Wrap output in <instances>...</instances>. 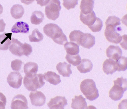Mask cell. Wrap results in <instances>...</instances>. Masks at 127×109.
<instances>
[{
  "instance_id": "cell-1",
  "label": "cell",
  "mask_w": 127,
  "mask_h": 109,
  "mask_svg": "<svg viewBox=\"0 0 127 109\" xmlns=\"http://www.w3.org/2000/svg\"><path fill=\"white\" fill-rule=\"evenodd\" d=\"M44 33L57 44L64 45L68 42L66 36L62 29L57 25L53 23L46 24L43 28Z\"/></svg>"
},
{
  "instance_id": "cell-2",
  "label": "cell",
  "mask_w": 127,
  "mask_h": 109,
  "mask_svg": "<svg viewBox=\"0 0 127 109\" xmlns=\"http://www.w3.org/2000/svg\"><path fill=\"white\" fill-rule=\"evenodd\" d=\"M80 89L86 99L91 101L96 100L99 97L98 91L96 84L92 79H87L81 83Z\"/></svg>"
},
{
  "instance_id": "cell-3",
  "label": "cell",
  "mask_w": 127,
  "mask_h": 109,
  "mask_svg": "<svg viewBox=\"0 0 127 109\" xmlns=\"http://www.w3.org/2000/svg\"><path fill=\"white\" fill-rule=\"evenodd\" d=\"M44 75L35 74L32 75L25 76L23 83L29 91H33L43 87L45 84Z\"/></svg>"
},
{
  "instance_id": "cell-4",
  "label": "cell",
  "mask_w": 127,
  "mask_h": 109,
  "mask_svg": "<svg viewBox=\"0 0 127 109\" xmlns=\"http://www.w3.org/2000/svg\"><path fill=\"white\" fill-rule=\"evenodd\" d=\"M114 85L110 90L109 97L115 101L120 100L127 90V79L121 77L114 81Z\"/></svg>"
},
{
  "instance_id": "cell-5",
  "label": "cell",
  "mask_w": 127,
  "mask_h": 109,
  "mask_svg": "<svg viewBox=\"0 0 127 109\" xmlns=\"http://www.w3.org/2000/svg\"><path fill=\"white\" fill-rule=\"evenodd\" d=\"M61 3L59 0H50L45 8V13L49 19L55 21L59 18L61 9Z\"/></svg>"
},
{
  "instance_id": "cell-6",
  "label": "cell",
  "mask_w": 127,
  "mask_h": 109,
  "mask_svg": "<svg viewBox=\"0 0 127 109\" xmlns=\"http://www.w3.org/2000/svg\"><path fill=\"white\" fill-rule=\"evenodd\" d=\"M104 35L109 42L118 44L121 41L122 37L116 30V27L106 26L104 31Z\"/></svg>"
},
{
  "instance_id": "cell-7",
  "label": "cell",
  "mask_w": 127,
  "mask_h": 109,
  "mask_svg": "<svg viewBox=\"0 0 127 109\" xmlns=\"http://www.w3.org/2000/svg\"><path fill=\"white\" fill-rule=\"evenodd\" d=\"M23 77L20 73L12 72L8 75L7 81L10 86L12 88L18 89L22 84Z\"/></svg>"
},
{
  "instance_id": "cell-8",
  "label": "cell",
  "mask_w": 127,
  "mask_h": 109,
  "mask_svg": "<svg viewBox=\"0 0 127 109\" xmlns=\"http://www.w3.org/2000/svg\"><path fill=\"white\" fill-rule=\"evenodd\" d=\"M29 97L32 105L35 106H41L46 103V97L40 91H35L31 92Z\"/></svg>"
},
{
  "instance_id": "cell-9",
  "label": "cell",
  "mask_w": 127,
  "mask_h": 109,
  "mask_svg": "<svg viewBox=\"0 0 127 109\" xmlns=\"http://www.w3.org/2000/svg\"><path fill=\"white\" fill-rule=\"evenodd\" d=\"M68 104L67 100L65 97L57 96L52 98L47 104L50 109H63Z\"/></svg>"
},
{
  "instance_id": "cell-10",
  "label": "cell",
  "mask_w": 127,
  "mask_h": 109,
  "mask_svg": "<svg viewBox=\"0 0 127 109\" xmlns=\"http://www.w3.org/2000/svg\"><path fill=\"white\" fill-rule=\"evenodd\" d=\"M11 108L12 109H28V103L26 97L22 94L15 96L12 101Z\"/></svg>"
},
{
  "instance_id": "cell-11",
  "label": "cell",
  "mask_w": 127,
  "mask_h": 109,
  "mask_svg": "<svg viewBox=\"0 0 127 109\" xmlns=\"http://www.w3.org/2000/svg\"><path fill=\"white\" fill-rule=\"evenodd\" d=\"M24 44L13 38L9 47V51L14 55L19 57L24 55Z\"/></svg>"
},
{
  "instance_id": "cell-12",
  "label": "cell",
  "mask_w": 127,
  "mask_h": 109,
  "mask_svg": "<svg viewBox=\"0 0 127 109\" xmlns=\"http://www.w3.org/2000/svg\"><path fill=\"white\" fill-rule=\"evenodd\" d=\"M106 54L108 58L116 60L122 56V52L119 46L111 45L107 49Z\"/></svg>"
},
{
  "instance_id": "cell-13",
  "label": "cell",
  "mask_w": 127,
  "mask_h": 109,
  "mask_svg": "<svg viewBox=\"0 0 127 109\" xmlns=\"http://www.w3.org/2000/svg\"><path fill=\"white\" fill-rule=\"evenodd\" d=\"M95 43V38L91 34L84 33L82 36L80 45L83 47L90 49L94 46Z\"/></svg>"
},
{
  "instance_id": "cell-14",
  "label": "cell",
  "mask_w": 127,
  "mask_h": 109,
  "mask_svg": "<svg viewBox=\"0 0 127 109\" xmlns=\"http://www.w3.org/2000/svg\"><path fill=\"white\" fill-rule=\"evenodd\" d=\"M103 72L107 75L113 73L117 70V67L115 61L111 59L106 60L103 64Z\"/></svg>"
},
{
  "instance_id": "cell-15",
  "label": "cell",
  "mask_w": 127,
  "mask_h": 109,
  "mask_svg": "<svg viewBox=\"0 0 127 109\" xmlns=\"http://www.w3.org/2000/svg\"><path fill=\"white\" fill-rule=\"evenodd\" d=\"M71 67V64L64 62H59L57 65L56 68L60 74L63 77H69L72 73Z\"/></svg>"
},
{
  "instance_id": "cell-16",
  "label": "cell",
  "mask_w": 127,
  "mask_h": 109,
  "mask_svg": "<svg viewBox=\"0 0 127 109\" xmlns=\"http://www.w3.org/2000/svg\"><path fill=\"white\" fill-rule=\"evenodd\" d=\"M72 101L71 107L73 109H84L87 107L86 99L81 95L75 96L74 99H72Z\"/></svg>"
},
{
  "instance_id": "cell-17",
  "label": "cell",
  "mask_w": 127,
  "mask_h": 109,
  "mask_svg": "<svg viewBox=\"0 0 127 109\" xmlns=\"http://www.w3.org/2000/svg\"><path fill=\"white\" fill-rule=\"evenodd\" d=\"M12 33H6L5 32L0 36V49L5 51L7 50L11 43Z\"/></svg>"
},
{
  "instance_id": "cell-18",
  "label": "cell",
  "mask_w": 127,
  "mask_h": 109,
  "mask_svg": "<svg viewBox=\"0 0 127 109\" xmlns=\"http://www.w3.org/2000/svg\"><path fill=\"white\" fill-rule=\"evenodd\" d=\"M29 30L28 24L24 22L20 21L16 22L12 28L11 31L14 33L27 34Z\"/></svg>"
},
{
  "instance_id": "cell-19",
  "label": "cell",
  "mask_w": 127,
  "mask_h": 109,
  "mask_svg": "<svg viewBox=\"0 0 127 109\" xmlns=\"http://www.w3.org/2000/svg\"><path fill=\"white\" fill-rule=\"evenodd\" d=\"M94 3L92 0H82L80 5L81 12L85 15L90 13L93 11Z\"/></svg>"
},
{
  "instance_id": "cell-20",
  "label": "cell",
  "mask_w": 127,
  "mask_h": 109,
  "mask_svg": "<svg viewBox=\"0 0 127 109\" xmlns=\"http://www.w3.org/2000/svg\"><path fill=\"white\" fill-rule=\"evenodd\" d=\"M96 17L95 12L93 11L90 13L86 15L80 12V20L84 24L90 26L92 25L96 20Z\"/></svg>"
},
{
  "instance_id": "cell-21",
  "label": "cell",
  "mask_w": 127,
  "mask_h": 109,
  "mask_svg": "<svg viewBox=\"0 0 127 109\" xmlns=\"http://www.w3.org/2000/svg\"><path fill=\"white\" fill-rule=\"evenodd\" d=\"M45 79L50 83L54 85H57L61 82L59 75L55 72L48 71L44 74Z\"/></svg>"
},
{
  "instance_id": "cell-22",
  "label": "cell",
  "mask_w": 127,
  "mask_h": 109,
  "mask_svg": "<svg viewBox=\"0 0 127 109\" xmlns=\"http://www.w3.org/2000/svg\"><path fill=\"white\" fill-rule=\"evenodd\" d=\"M93 66V64L90 60L83 59L77 68L80 73H85L90 72L92 70Z\"/></svg>"
},
{
  "instance_id": "cell-23",
  "label": "cell",
  "mask_w": 127,
  "mask_h": 109,
  "mask_svg": "<svg viewBox=\"0 0 127 109\" xmlns=\"http://www.w3.org/2000/svg\"><path fill=\"white\" fill-rule=\"evenodd\" d=\"M25 13L23 6L18 4L14 5L10 9V13L12 17L15 19L22 17Z\"/></svg>"
},
{
  "instance_id": "cell-24",
  "label": "cell",
  "mask_w": 127,
  "mask_h": 109,
  "mask_svg": "<svg viewBox=\"0 0 127 109\" xmlns=\"http://www.w3.org/2000/svg\"><path fill=\"white\" fill-rule=\"evenodd\" d=\"M38 66L36 63L29 62L26 63L24 67V71L27 76L36 74L38 71Z\"/></svg>"
},
{
  "instance_id": "cell-25",
  "label": "cell",
  "mask_w": 127,
  "mask_h": 109,
  "mask_svg": "<svg viewBox=\"0 0 127 109\" xmlns=\"http://www.w3.org/2000/svg\"><path fill=\"white\" fill-rule=\"evenodd\" d=\"M64 48L67 54L73 55L78 54L79 52V46L72 42H67L64 45Z\"/></svg>"
},
{
  "instance_id": "cell-26",
  "label": "cell",
  "mask_w": 127,
  "mask_h": 109,
  "mask_svg": "<svg viewBox=\"0 0 127 109\" xmlns=\"http://www.w3.org/2000/svg\"><path fill=\"white\" fill-rule=\"evenodd\" d=\"M44 17V14L42 12L39 11H35L31 16V22L33 24L39 25L43 21Z\"/></svg>"
},
{
  "instance_id": "cell-27",
  "label": "cell",
  "mask_w": 127,
  "mask_h": 109,
  "mask_svg": "<svg viewBox=\"0 0 127 109\" xmlns=\"http://www.w3.org/2000/svg\"><path fill=\"white\" fill-rule=\"evenodd\" d=\"M84 34V33L79 30L73 31L71 32L69 36L70 40L71 41L80 46L81 38Z\"/></svg>"
},
{
  "instance_id": "cell-28",
  "label": "cell",
  "mask_w": 127,
  "mask_h": 109,
  "mask_svg": "<svg viewBox=\"0 0 127 109\" xmlns=\"http://www.w3.org/2000/svg\"><path fill=\"white\" fill-rule=\"evenodd\" d=\"M29 41L31 42H39L43 40L44 36L42 33L36 28L33 30L31 35L29 36Z\"/></svg>"
},
{
  "instance_id": "cell-29",
  "label": "cell",
  "mask_w": 127,
  "mask_h": 109,
  "mask_svg": "<svg viewBox=\"0 0 127 109\" xmlns=\"http://www.w3.org/2000/svg\"><path fill=\"white\" fill-rule=\"evenodd\" d=\"M65 58L69 63L74 66H78L81 61V58L79 54L72 55L67 54Z\"/></svg>"
},
{
  "instance_id": "cell-30",
  "label": "cell",
  "mask_w": 127,
  "mask_h": 109,
  "mask_svg": "<svg viewBox=\"0 0 127 109\" xmlns=\"http://www.w3.org/2000/svg\"><path fill=\"white\" fill-rule=\"evenodd\" d=\"M117 67V70L119 71H125L127 69V57L121 56L115 60Z\"/></svg>"
},
{
  "instance_id": "cell-31",
  "label": "cell",
  "mask_w": 127,
  "mask_h": 109,
  "mask_svg": "<svg viewBox=\"0 0 127 109\" xmlns=\"http://www.w3.org/2000/svg\"><path fill=\"white\" fill-rule=\"evenodd\" d=\"M121 20L118 17L113 16H109L106 21V26H111L114 27L120 25L121 24Z\"/></svg>"
},
{
  "instance_id": "cell-32",
  "label": "cell",
  "mask_w": 127,
  "mask_h": 109,
  "mask_svg": "<svg viewBox=\"0 0 127 109\" xmlns=\"http://www.w3.org/2000/svg\"><path fill=\"white\" fill-rule=\"evenodd\" d=\"M103 25V22L101 19L96 17L93 24L88 27L93 32H99L101 30Z\"/></svg>"
},
{
  "instance_id": "cell-33",
  "label": "cell",
  "mask_w": 127,
  "mask_h": 109,
  "mask_svg": "<svg viewBox=\"0 0 127 109\" xmlns=\"http://www.w3.org/2000/svg\"><path fill=\"white\" fill-rule=\"evenodd\" d=\"M63 4L65 7L68 10L73 9L78 4V0H64Z\"/></svg>"
},
{
  "instance_id": "cell-34",
  "label": "cell",
  "mask_w": 127,
  "mask_h": 109,
  "mask_svg": "<svg viewBox=\"0 0 127 109\" xmlns=\"http://www.w3.org/2000/svg\"><path fill=\"white\" fill-rule=\"evenodd\" d=\"M23 62L22 60L16 59L11 62V67L14 71H19L22 68Z\"/></svg>"
},
{
  "instance_id": "cell-35",
  "label": "cell",
  "mask_w": 127,
  "mask_h": 109,
  "mask_svg": "<svg viewBox=\"0 0 127 109\" xmlns=\"http://www.w3.org/2000/svg\"><path fill=\"white\" fill-rule=\"evenodd\" d=\"M24 55L28 57L32 52V48L31 45L26 42L24 43Z\"/></svg>"
},
{
  "instance_id": "cell-36",
  "label": "cell",
  "mask_w": 127,
  "mask_h": 109,
  "mask_svg": "<svg viewBox=\"0 0 127 109\" xmlns=\"http://www.w3.org/2000/svg\"><path fill=\"white\" fill-rule=\"evenodd\" d=\"M122 37V39L120 42V45L124 49L127 50V35H124Z\"/></svg>"
},
{
  "instance_id": "cell-37",
  "label": "cell",
  "mask_w": 127,
  "mask_h": 109,
  "mask_svg": "<svg viewBox=\"0 0 127 109\" xmlns=\"http://www.w3.org/2000/svg\"><path fill=\"white\" fill-rule=\"evenodd\" d=\"M50 0H36L37 4H39L41 6L47 5Z\"/></svg>"
}]
</instances>
